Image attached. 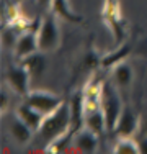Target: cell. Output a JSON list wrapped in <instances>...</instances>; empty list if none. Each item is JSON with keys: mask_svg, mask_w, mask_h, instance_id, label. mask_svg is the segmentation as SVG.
I'll return each mask as SVG.
<instances>
[{"mask_svg": "<svg viewBox=\"0 0 147 154\" xmlns=\"http://www.w3.org/2000/svg\"><path fill=\"white\" fill-rule=\"evenodd\" d=\"M13 30V28H12ZM12 30H7L5 33H3V45H5L7 48H15V45H16V36L13 35Z\"/></svg>", "mask_w": 147, "mask_h": 154, "instance_id": "ffe728a7", "label": "cell"}, {"mask_svg": "<svg viewBox=\"0 0 147 154\" xmlns=\"http://www.w3.org/2000/svg\"><path fill=\"white\" fill-rule=\"evenodd\" d=\"M139 125H141V122H139V116L134 112V108L124 105L121 116L116 123L115 134L118 138H134L139 133Z\"/></svg>", "mask_w": 147, "mask_h": 154, "instance_id": "52a82bcc", "label": "cell"}, {"mask_svg": "<svg viewBox=\"0 0 147 154\" xmlns=\"http://www.w3.org/2000/svg\"><path fill=\"white\" fill-rule=\"evenodd\" d=\"M100 107L105 113L106 118V128H108L110 133H115L116 123L121 116L124 105L121 103L119 95H118L116 89L113 84L110 82H103L101 85V97H100Z\"/></svg>", "mask_w": 147, "mask_h": 154, "instance_id": "7a4b0ae2", "label": "cell"}, {"mask_svg": "<svg viewBox=\"0 0 147 154\" xmlns=\"http://www.w3.org/2000/svg\"><path fill=\"white\" fill-rule=\"evenodd\" d=\"M74 144L80 152L92 154L98 148V136L88 128H82L77 134H74Z\"/></svg>", "mask_w": 147, "mask_h": 154, "instance_id": "8fae6325", "label": "cell"}, {"mask_svg": "<svg viewBox=\"0 0 147 154\" xmlns=\"http://www.w3.org/2000/svg\"><path fill=\"white\" fill-rule=\"evenodd\" d=\"M0 110H2V113H7V110H8V95L5 92H2V107H0Z\"/></svg>", "mask_w": 147, "mask_h": 154, "instance_id": "7402d4cb", "label": "cell"}, {"mask_svg": "<svg viewBox=\"0 0 147 154\" xmlns=\"http://www.w3.org/2000/svg\"><path fill=\"white\" fill-rule=\"evenodd\" d=\"M51 10L57 18H62L69 23H75V25L83 23V17L74 12L69 0H52L51 2Z\"/></svg>", "mask_w": 147, "mask_h": 154, "instance_id": "7c38bea8", "label": "cell"}, {"mask_svg": "<svg viewBox=\"0 0 147 154\" xmlns=\"http://www.w3.org/2000/svg\"><path fill=\"white\" fill-rule=\"evenodd\" d=\"M39 51L43 53H49V51H56L61 45V31H59L57 25V17L54 13H49L43 18L41 25H39Z\"/></svg>", "mask_w": 147, "mask_h": 154, "instance_id": "277c9868", "label": "cell"}, {"mask_svg": "<svg viewBox=\"0 0 147 154\" xmlns=\"http://www.w3.org/2000/svg\"><path fill=\"white\" fill-rule=\"evenodd\" d=\"M137 146H139V154H147V134L146 133H141L137 138Z\"/></svg>", "mask_w": 147, "mask_h": 154, "instance_id": "44dd1931", "label": "cell"}, {"mask_svg": "<svg viewBox=\"0 0 147 154\" xmlns=\"http://www.w3.org/2000/svg\"><path fill=\"white\" fill-rule=\"evenodd\" d=\"M113 152L116 154H139V146L136 138H118Z\"/></svg>", "mask_w": 147, "mask_h": 154, "instance_id": "ac0fdd59", "label": "cell"}, {"mask_svg": "<svg viewBox=\"0 0 147 154\" xmlns=\"http://www.w3.org/2000/svg\"><path fill=\"white\" fill-rule=\"evenodd\" d=\"M70 126H72L70 107H69V102H64V103L59 108L54 110L52 113L44 116L43 125H41L38 133H39V136H41L43 141L46 143V144H49L54 139H59L61 136H65V134L70 133Z\"/></svg>", "mask_w": 147, "mask_h": 154, "instance_id": "6da1fadb", "label": "cell"}, {"mask_svg": "<svg viewBox=\"0 0 147 154\" xmlns=\"http://www.w3.org/2000/svg\"><path fill=\"white\" fill-rule=\"evenodd\" d=\"M103 21L110 28L115 39V45L119 46L124 43L126 38V28H124V18L121 12V3L119 0H105L103 2V12H101Z\"/></svg>", "mask_w": 147, "mask_h": 154, "instance_id": "3957f363", "label": "cell"}, {"mask_svg": "<svg viewBox=\"0 0 147 154\" xmlns=\"http://www.w3.org/2000/svg\"><path fill=\"white\" fill-rule=\"evenodd\" d=\"M8 131L13 136L15 141L20 143V144H26V143H29L31 141L33 133H34V131H33L18 115L12 120V123H10V126H8Z\"/></svg>", "mask_w": 147, "mask_h": 154, "instance_id": "2e32d148", "label": "cell"}, {"mask_svg": "<svg viewBox=\"0 0 147 154\" xmlns=\"http://www.w3.org/2000/svg\"><path fill=\"white\" fill-rule=\"evenodd\" d=\"M69 107H70V118H72V126L70 133L77 134L82 128H85V92L83 90H77L72 94L70 100H69Z\"/></svg>", "mask_w": 147, "mask_h": 154, "instance_id": "9c48e42d", "label": "cell"}, {"mask_svg": "<svg viewBox=\"0 0 147 154\" xmlns=\"http://www.w3.org/2000/svg\"><path fill=\"white\" fill-rule=\"evenodd\" d=\"M25 102L46 116L61 107L64 103V98L47 90H29V94L25 97Z\"/></svg>", "mask_w": 147, "mask_h": 154, "instance_id": "5b68a950", "label": "cell"}, {"mask_svg": "<svg viewBox=\"0 0 147 154\" xmlns=\"http://www.w3.org/2000/svg\"><path fill=\"white\" fill-rule=\"evenodd\" d=\"M43 51H38V53L31 54V56L21 59V64L29 71V75H31V80H38L41 79L44 69H46V61H44V56H43Z\"/></svg>", "mask_w": 147, "mask_h": 154, "instance_id": "e0dca14e", "label": "cell"}, {"mask_svg": "<svg viewBox=\"0 0 147 154\" xmlns=\"http://www.w3.org/2000/svg\"><path fill=\"white\" fill-rule=\"evenodd\" d=\"M5 80H7L10 89L23 98L26 97L29 94V90H31L29 89V84H31L33 80H31V75H29V71L23 64L12 66V67L5 72Z\"/></svg>", "mask_w": 147, "mask_h": 154, "instance_id": "8992f818", "label": "cell"}, {"mask_svg": "<svg viewBox=\"0 0 147 154\" xmlns=\"http://www.w3.org/2000/svg\"><path fill=\"white\" fill-rule=\"evenodd\" d=\"M132 53V46L128 45V43H123V45L116 46L115 51H110L105 56H101V64L100 67L103 69H111L113 66H116L118 62L126 61V57Z\"/></svg>", "mask_w": 147, "mask_h": 154, "instance_id": "9a60e30c", "label": "cell"}, {"mask_svg": "<svg viewBox=\"0 0 147 154\" xmlns=\"http://www.w3.org/2000/svg\"><path fill=\"white\" fill-rule=\"evenodd\" d=\"M85 128L93 131L98 138H101L108 131V128H106V118H105V113H103L101 107L90 110V112L85 113Z\"/></svg>", "mask_w": 147, "mask_h": 154, "instance_id": "5bb4252c", "label": "cell"}, {"mask_svg": "<svg viewBox=\"0 0 147 154\" xmlns=\"http://www.w3.org/2000/svg\"><path fill=\"white\" fill-rule=\"evenodd\" d=\"M16 115L20 116V118L23 120V122L26 123L34 133L39 131V128H41V125H43V120H44L43 113L38 112L36 108H33L31 105H28L26 102H23L21 105L16 107Z\"/></svg>", "mask_w": 147, "mask_h": 154, "instance_id": "30bf717a", "label": "cell"}, {"mask_svg": "<svg viewBox=\"0 0 147 154\" xmlns=\"http://www.w3.org/2000/svg\"><path fill=\"white\" fill-rule=\"evenodd\" d=\"M111 77H113L115 85L121 87V89L129 87L132 84V79H134V69H132V66L129 62L121 61L111 67Z\"/></svg>", "mask_w": 147, "mask_h": 154, "instance_id": "4fadbf2b", "label": "cell"}, {"mask_svg": "<svg viewBox=\"0 0 147 154\" xmlns=\"http://www.w3.org/2000/svg\"><path fill=\"white\" fill-rule=\"evenodd\" d=\"M39 26L31 28V30H25L18 36L16 45H15V57L16 59H25V57L31 56V54L39 51V36H38Z\"/></svg>", "mask_w": 147, "mask_h": 154, "instance_id": "ba28073f", "label": "cell"}, {"mask_svg": "<svg viewBox=\"0 0 147 154\" xmlns=\"http://www.w3.org/2000/svg\"><path fill=\"white\" fill-rule=\"evenodd\" d=\"M142 133H146V134H147V120H146L144 126H142Z\"/></svg>", "mask_w": 147, "mask_h": 154, "instance_id": "603a6c76", "label": "cell"}, {"mask_svg": "<svg viewBox=\"0 0 147 154\" xmlns=\"http://www.w3.org/2000/svg\"><path fill=\"white\" fill-rule=\"evenodd\" d=\"M100 64H101V56L93 48H90L87 51L85 57H83V67L85 69H97V67H100Z\"/></svg>", "mask_w": 147, "mask_h": 154, "instance_id": "d6986e66", "label": "cell"}]
</instances>
